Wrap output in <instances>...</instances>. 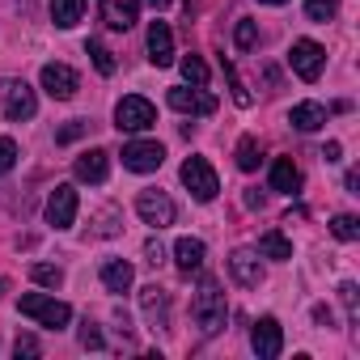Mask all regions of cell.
<instances>
[{
	"label": "cell",
	"mask_w": 360,
	"mask_h": 360,
	"mask_svg": "<svg viewBox=\"0 0 360 360\" xmlns=\"http://www.w3.org/2000/svg\"><path fill=\"white\" fill-rule=\"evenodd\" d=\"M191 318H195V326H200L204 335H217V330H225L229 305H225V292H221V284H217L212 276H204V280H200V288H195V301H191Z\"/></svg>",
	"instance_id": "cell-1"
},
{
	"label": "cell",
	"mask_w": 360,
	"mask_h": 360,
	"mask_svg": "<svg viewBox=\"0 0 360 360\" xmlns=\"http://www.w3.org/2000/svg\"><path fill=\"white\" fill-rule=\"evenodd\" d=\"M0 106H5V119L26 123V119H34L39 98H34V89L22 77H5V81H0Z\"/></svg>",
	"instance_id": "cell-2"
},
{
	"label": "cell",
	"mask_w": 360,
	"mask_h": 360,
	"mask_svg": "<svg viewBox=\"0 0 360 360\" xmlns=\"http://www.w3.org/2000/svg\"><path fill=\"white\" fill-rule=\"evenodd\" d=\"M18 309H22L26 318H34L39 326H51V330H60V326H68V318H72V309H68L64 301H56V297H47V292H26V297L18 301Z\"/></svg>",
	"instance_id": "cell-3"
},
{
	"label": "cell",
	"mask_w": 360,
	"mask_h": 360,
	"mask_svg": "<svg viewBox=\"0 0 360 360\" xmlns=\"http://www.w3.org/2000/svg\"><path fill=\"white\" fill-rule=\"evenodd\" d=\"M153 123H157V110H153L148 98H140V94L119 98V106H115V127L119 131H148Z\"/></svg>",
	"instance_id": "cell-4"
},
{
	"label": "cell",
	"mask_w": 360,
	"mask_h": 360,
	"mask_svg": "<svg viewBox=\"0 0 360 360\" xmlns=\"http://www.w3.org/2000/svg\"><path fill=\"white\" fill-rule=\"evenodd\" d=\"M183 183H187V191H191L200 204H212V200H217V191H221L217 169H212L204 157H187V161H183Z\"/></svg>",
	"instance_id": "cell-5"
},
{
	"label": "cell",
	"mask_w": 360,
	"mask_h": 360,
	"mask_svg": "<svg viewBox=\"0 0 360 360\" xmlns=\"http://www.w3.org/2000/svg\"><path fill=\"white\" fill-rule=\"evenodd\" d=\"M288 64H292V72H297L301 81H318L322 68H326V51H322L314 39H297V43L288 47Z\"/></svg>",
	"instance_id": "cell-6"
},
{
	"label": "cell",
	"mask_w": 360,
	"mask_h": 360,
	"mask_svg": "<svg viewBox=\"0 0 360 360\" xmlns=\"http://www.w3.org/2000/svg\"><path fill=\"white\" fill-rule=\"evenodd\" d=\"M136 212H140V221L153 225V229L174 225V200H169L165 191H157V187H148V191L136 195Z\"/></svg>",
	"instance_id": "cell-7"
},
{
	"label": "cell",
	"mask_w": 360,
	"mask_h": 360,
	"mask_svg": "<svg viewBox=\"0 0 360 360\" xmlns=\"http://www.w3.org/2000/svg\"><path fill=\"white\" fill-rule=\"evenodd\" d=\"M250 347H255V356L259 360H276L280 356V347H284V326L267 314V318H259L255 326H250Z\"/></svg>",
	"instance_id": "cell-8"
},
{
	"label": "cell",
	"mask_w": 360,
	"mask_h": 360,
	"mask_svg": "<svg viewBox=\"0 0 360 360\" xmlns=\"http://www.w3.org/2000/svg\"><path fill=\"white\" fill-rule=\"evenodd\" d=\"M161 161H165V148L157 140H131V144H123V165L136 169V174H153V169H161Z\"/></svg>",
	"instance_id": "cell-9"
},
{
	"label": "cell",
	"mask_w": 360,
	"mask_h": 360,
	"mask_svg": "<svg viewBox=\"0 0 360 360\" xmlns=\"http://www.w3.org/2000/svg\"><path fill=\"white\" fill-rule=\"evenodd\" d=\"M72 221H77V187L60 183V187L47 195V225H56V229H68Z\"/></svg>",
	"instance_id": "cell-10"
},
{
	"label": "cell",
	"mask_w": 360,
	"mask_h": 360,
	"mask_svg": "<svg viewBox=\"0 0 360 360\" xmlns=\"http://www.w3.org/2000/svg\"><path fill=\"white\" fill-rule=\"evenodd\" d=\"M43 89H47L56 102H68V98H77L81 81H77V72H72L68 64H43Z\"/></svg>",
	"instance_id": "cell-11"
},
{
	"label": "cell",
	"mask_w": 360,
	"mask_h": 360,
	"mask_svg": "<svg viewBox=\"0 0 360 360\" xmlns=\"http://www.w3.org/2000/svg\"><path fill=\"white\" fill-rule=\"evenodd\" d=\"M229 276H233L242 288H259V284H263V276H267V271H263V263H259V250H246V246H242V250H233V255H229Z\"/></svg>",
	"instance_id": "cell-12"
},
{
	"label": "cell",
	"mask_w": 360,
	"mask_h": 360,
	"mask_svg": "<svg viewBox=\"0 0 360 360\" xmlns=\"http://www.w3.org/2000/svg\"><path fill=\"white\" fill-rule=\"evenodd\" d=\"M169 106H174V110H183V115H212V110H217V98L204 94L200 85H195V89L174 85V89H169Z\"/></svg>",
	"instance_id": "cell-13"
},
{
	"label": "cell",
	"mask_w": 360,
	"mask_h": 360,
	"mask_svg": "<svg viewBox=\"0 0 360 360\" xmlns=\"http://www.w3.org/2000/svg\"><path fill=\"white\" fill-rule=\"evenodd\" d=\"M140 309H144L153 330H169V292L165 288H157V284L140 288Z\"/></svg>",
	"instance_id": "cell-14"
},
{
	"label": "cell",
	"mask_w": 360,
	"mask_h": 360,
	"mask_svg": "<svg viewBox=\"0 0 360 360\" xmlns=\"http://www.w3.org/2000/svg\"><path fill=\"white\" fill-rule=\"evenodd\" d=\"M72 169H77L81 183H106V174H110V153H106V148H85Z\"/></svg>",
	"instance_id": "cell-15"
},
{
	"label": "cell",
	"mask_w": 360,
	"mask_h": 360,
	"mask_svg": "<svg viewBox=\"0 0 360 360\" xmlns=\"http://www.w3.org/2000/svg\"><path fill=\"white\" fill-rule=\"evenodd\" d=\"M140 18V0H102V22L110 30H131Z\"/></svg>",
	"instance_id": "cell-16"
},
{
	"label": "cell",
	"mask_w": 360,
	"mask_h": 360,
	"mask_svg": "<svg viewBox=\"0 0 360 360\" xmlns=\"http://www.w3.org/2000/svg\"><path fill=\"white\" fill-rule=\"evenodd\" d=\"M148 60H153L157 68H169V64H174V34H169L165 22H153V26H148Z\"/></svg>",
	"instance_id": "cell-17"
},
{
	"label": "cell",
	"mask_w": 360,
	"mask_h": 360,
	"mask_svg": "<svg viewBox=\"0 0 360 360\" xmlns=\"http://www.w3.org/2000/svg\"><path fill=\"white\" fill-rule=\"evenodd\" d=\"M204 255H208V246L200 238H178V246H174V263H178V271H183V276L200 271L204 267Z\"/></svg>",
	"instance_id": "cell-18"
},
{
	"label": "cell",
	"mask_w": 360,
	"mask_h": 360,
	"mask_svg": "<svg viewBox=\"0 0 360 360\" xmlns=\"http://www.w3.org/2000/svg\"><path fill=\"white\" fill-rule=\"evenodd\" d=\"M271 191H284V195L301 191V169H297L292 157H276V165H271Z\"/></svg>",
	"instance_id": "cell-19"
},
{
	"label": "cell",
	"mask_w": 360,
	"mask_h": 360,
	"mask_svg": "<svg viewBox=\"0 0 360 360\" xmlns=\"http://www.w3.org/2000/svg\"><path fill=\"white\" fill-rule=\"evenodd\" d=\"M288 123H292L297 131H318V127L326 123V110H322L318 102H297V106L288 110Z\"/></svg>",
	"instance_id": "cell-20"
},
{
	"label": "cell",
	"mask_w": 360,
	"mask_h": 360,
	"mask_svg": "<svg viewBox=\"0 0 360 360\" xmlns=\"http://www.w3.org/2000/svg\"><path fill=\"white\" fill-rule=\"evenodd\" d=\"M131 280H136L131 263H123V259L102 263V284H106V292H127V288H131Z\"/></svg>",
	"instance_id": "cell-21"
},
{
	"label": "cell",
	"mask_w": 360,
	"mask_h": 360,
	"mask_svg": "<svg viewBox=\"0 0 360 360\" xmlns=\"http://www.w3.org/2000/svg\"><path fill=\"white\" fill-rule=\"evenodd\" d=\"M259 259H276V263H288L292 259V242L280 233V229H267L259 238Z\"/></svg>",
	"instance_id": "cell-22"
},
{
	"label": "cell",
	"mask_w": 360,
	"mask_h": 360,
	"mask_svg": "<svg viewBox=\"0 0 360 360\" xmlns=\"http://www.w3.org/2000/svg\"><path fill=\"white\" fill-rule=\"evenodd\" d=\"M81 13H85V0H51V22L60 30H72L81 22Z\"/></svg>",
	"instance_id": "cell-23"
},
{
	"label": "cell",
	"mask_w": 360,
	"mask_h": 360,
	"mask_svg": "<svg viewBox=\"0 0 360 360\" xmlns=\"http://www.w3.org/2000/svg\"><path fill=\"white\" fill-rule=\"evenodd\" d=\"M85 56L94 60V68H98L102 77H110V72H115V51H110L102 39H89V43H85Z\"/></svg>",
	"instance_id": "cell-24"
},
{
	"label": "cell",
	"mask_w": 360,
	"mask_h": 360,
	"mask_svg": "<svg viewBox=\"0 0 360 360\" xmlns=\"http://www.w3.org/2000/svg\"><path fill=\"white\" fill-rule=\"evenodd\" d=\"M221 72H225V81H229V89H233V102H238V106H250V102H255V94L246 89V81L238 77V68H233L225 56H221Z\"/></svg>",
	"instance_id": "cell-25"
},
{
	"label": "cell",
	"mask_w": 360,
	"mask_h": 360,
	"mask_svg": "<svg viewBox=\"0 0 360 360\" xmlns=\"http://www.w3.org/2000/svg\"><path fill=\"white\" fill-rule=\"evenodd\" d=\"M259 161H263V148H259V140L255 136H242L238 140V169H259Z\"/></svg>",
	"instance_id": "cell-26"
},
{
	"label": "cell",
	"mask_w": 360,
	"mask_h": 360,
	"mask_svg": "<svg viewBox=\"0 0 360 360\" xmlns=\"http://www.w3.org/2000/svg\"><path fill=\"white\" fill-rule=\"evenodd\" d=\"M330 233H335L339 242H356V238H360V221H356L352 212H339V217L330 221Z\"/></svg>",
	"instance_id": "cell-27"
},
{
	"label": "cell",
	"mask_w": 360,
	"mask_h": 360,
	"mask_svg": "<svg viewBox=\"0 0 360 360\" xmlns=\"http://www.w3.org/2000/svg\"><path fill=\"white\" fill-rule=\"evenodd\" d=\"M30 280L43 284V288H60V284H64V271L51 267V263H30Z\"/></svg>",
	"instance_id": "cell-28"
},
{
	"label": "cell",
	"mask_w": 360,
	"mask_h": 360,
	"mask_svg": "<svg viewBox=\"0 0 360 360\" xmlns=\"http://www.w3.org/2000/svg\"><path fill=\"white\" fill-rule=\"evenodd\" d=\"M339 13V0H305V18L309 22H330Z\"/></svg>",
	"instance_id": "cell-29"
},
{
	"label": "cell",
	"mask_w": 360,
	"mask_h": 360,
	"mask_svg": "<svg viewBox=\"0 0 360 360\" xmlns=\"http://www.w3.org/2000/svg\"><path fill=\"white\" fill-rule=\"evenodd\" d=\"M233 43H238V51H255V43H259V26H255L250 18H242L238 30H233Z\"/></svg>",
	"instance_id": "cell-30"
},
{
	"label": "cell",
	"mask_w": 360,
	"mask_h": 360,
	"mask_svg": "<svg viewBox=\"0 0 360 360\" xmlns=\"http://www.w3.org/2000/svg\"><path fill=\"white\" fill-rule=\"evenodd\" d=\"M183 77L204 89V85H208V64H204L200 56H183Z\"/></svg>",
	"instance_id": "cell-31"
},
{
	"label": "cell",
	"mask_w": 360,
	"mask_h": 360,
	"mask_svg": "<svg viewBox=\"0 0 360 360\" xmlns=\"http://www.w3.org/2000/svg\"><path fill=\"white\" fill-rule=\"evenodd\" d=\"M339 301H343V309H347V318L352 322H360V288L347 280V284H339Z\"/></svg>",
	"instance_id": "cell-32"
},
{
	"label": "cell",
	"mask_w": 360,
	"mask_h": 360,
	"mask_svg": "<svg viewBox=\"0 0 360 360\" xmlns=\"http://www.w3.org/2000/svg\"><path fill=\"white\" fill-rule=\"evenodd\" d=\"M85 131H89V119H72V123H64V127L56 131V140H60V144H72V140H81Z\"/></svg>",
	"instance_id": "cell-33"
},
{
	"label": "cell",
	"mask_w": 360,
	"mask_h": 360,
	"mask_svg": "<svg viewBox=\"0 0 360 360\" xmlns=\"http://www.w3.org/2000/svg\"><path fill=\"white\" fill-rule=\"evenodd\" d=\"M13 165H18V144L9 136H0V178H5Z\"/></svg>",
	"instance_id": "cell-34"
},
{
	"label": "cell",
	"mask_w": 360,
	"mask_h": 360,
	"mask_svg": "<svg viewBox=\"0 0 360 360\" xmlns=\"http://www.w3.org/2000/svg\"><path fill=\"white\" fill-rule=\"evenodd\" d=\"M102 343H106V339H102V330H98L94 322H85V326H81V347H89V352H102Z\"/></svg>",
	"instance_id": "cell-35"
},
{
	"label": "cell",
	"mask_w": 360,
	"mask_h": 360,
	"mask_svg": "<svg viewBox=\"0 0 360 360\" xmlns=\"http://www.w3.org/2000/svg\"><path fill=\"white\" fill-rule=\"evenodd\" d=\"M144 263H153V267H161V263H165V246H161L157 238H148V242H144Z\"/></svg>",
	"instance_id": "cell-36"
},
{
	"label": "cell",
	"mask_w": 360,
	"mask_h": 360,
	"mask_svg": "<svg viewBox=\"0 0 360 360\" xmlns=\"http://www.w3.org/2000/svg\"><path fill=\"white\" fill-rule=\"evenodd\" d=\"M13 352H18V356H39V352H43V343H39L34 335H18V343H13Z\"/></svg>",
	"instance_id": "cell-37"
},
{
	"label": "cell",
	"mask_w": 360,
	"mask_h": 360,
	"mask_svg": "<svg viewBox=\"0 0 360 360\" xmlns=\"http://www.w3.org/2000/svg\"><path fill=\"white\" fill-rule=\"evenodd\" d=\"M314 322H318V326H326V330H330V326H335V314H330V309H326V305H314Z\"/></svg>",
	"instance_id": "cell-38"
},
{
	"label": "cell",
	"mask_w": 360,
	"mask_h": 360,
	"mask_svg": "<svg viewBox=\"0 0 360 360\" xmlns=\"http://www.w3.org/2000/svg\"><path fill=\"white\" fill-rule=\"evenodd\" d=\"M98 233H102V238L119 233V225H115V212H102V225H98Z\"/></svg>",
	"instance_id": "cell-39"
},
{
	"label": "cell",
	"mask_w": 360,
	"mask_h": 360,
	"mask_svg": "<svg viewBox=\"0 0 360 360\" xmlns=\"http://www.w3.org/2000/svg\"><path fill=\"white\" fill-rule=\"evenodd\" d=\"M339 153H343V144H339V140H330V144L322 148V157H326V161H339Z\"/></svg>",
	"instance_id": "cell-40"
},
{
	"label": "cell",
	"mask_w": 360,
	"mask_h": 360,
	"mask_svg": "<svg viewBox=\"0 0 360 360\" xmlns=\"http://www.w3.org/2000/svg\"><path fill=\"white\" fill-rule=\"evenodd\" d=\"M242 204H246V208H263V195H259V191H246V200H242Z\"/></svg>",
	"instance_id": "cell-41"
},
{
	"label": "cell",
	"mask_w": 360,
	"mask_h": 360,
	"mask_svg": "<svg viewBox=\"0 0 360 360\" xmlns=\"http://www.w3.org/2000/svg\"><path fill=\"white\" fill-rule=\"evenodd\" d=\"M148 5H153V9L161 13V9H169V0H148Z\"/></svg>",
	"instance_id": "cell-42"
},
{
	"label": "cell",
	"mask_w": 360,
	"mask_h": 360,
	"mask_svg": "<svg viewBox=\"0 0 360 360\" xmlns=\"http://www.w3.org/2000/svg\"><path fill=\"white\" fill-rule=\"evenodd\" d=\"M259 5H288V0H259Z\"/></svg>",
	"instance_id": "cell-43"
},
{
	"label": "cell",
	"mask_w": 360,
	"mask_h": 360,
	"mask_svg": "<svg viewBox=\"0 0 360 360\" xmlns=\"http://www.w3.org/2000/svg\"><path fill=\"white\" fill-rule=\"evenodd\" d=\"M5 292H9V280H0V297H5Z\"/></svg>",
	"instance_id": "cell-44"
}]
</instances>
